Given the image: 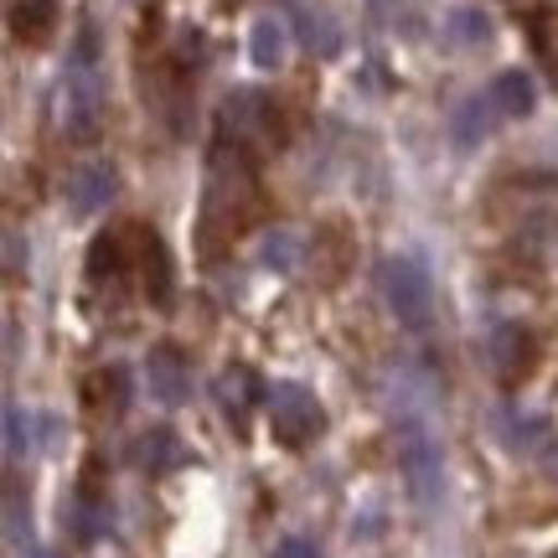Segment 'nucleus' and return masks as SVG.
<instances>
[{
    "instance_id": "obj_18",
    "label": "nucleus",
    "mask_w": 558,
    "mask_h": 558,
    "mask_svg": "<svg viewBox=\"0 0 558 558\" xmlns=\"http://www.w3.org/2000/svg\"><path fill=\"white\" fill-rule=\"evenodd\" d=\"M305 41L316 47L320 58H331V52H337V47H341L337 26H331V21H326V16H305Z\"/></svg>"
},
{
    "instance_id": "obj_15",
    "label": "nucleus",
    "mask_w": 558,
    "mask_h": 558,
    "mask_svg": "<svg viewBox=\"0 0 558 558\" xmlns=\"http://www.w3.org/2000/svg\"><path fill=\"white\" fill-rule=\"evenodd\" d=\"M104 269H109V275L124 269V233H99V239H94V248H88V275L104 279Z\"/></svg>"
},
{
    "instance_id": "obj_8",
    "label": "nucleus",
    "mask_w": 558,
    "mask_h": 558,
    "mask_svg": "<svg viewBox=\"0 0 558 558\" xmlns=\"http://www.w3.org/2000/svg\"><path fill=\"white\" fill-rule=\"evenodd\" d=\"M492 99H497V109L507 120H522V114H533L538 94H533V78H527L522 68H507V73L492 83Z\"/></svg>"
},
{
    "instance_id": "obj_1",
    "label": "nucleus",
    "mask_w": 558,
    "mask_h": 558,
    "mask_svg": "<svg viewBox=\"0 0 558 558\" xmlns=\"http://www.w3.org/2000/svg\"><path fill=\"white\" fill-rule=\"evenodd\" d=\"M383 295H388V311H393L409 331H424L429 316H435V284H429V269L418 259L383 264Z\"/></svg>"
},
{
    "instance_id": "obj_7",
    "label": "nucleus",
    "mask_w": 558,
    "mask_h": 558,
    "mask_svg": "<svg viewBox=\"0 0 558 558\" xmlns=\"http://www.w3.org/2000/svg\"><path fill=\"white\" fill-rule=\"evenodd\" d=\"M145 383H150V399L156 403H181L186 399V362L171 347H156L145 357Z\"/></svg>"
},
{
    "instance_id": "obj_20",
    "label": "nucleus",
    "mask_w": 558,
    "mask_h": 558,
    "mask_svg": "<svg viewBox=\"0 0 558 558\" xmlns=\"http://www.w3.org/2000/svg\"><path fill=\"white\" fill-rule=\"evenodd\" d=\"M5 269H11V275L21 269V233H5Z\"/></svg>"
},
{
    "instance_id": "obj_3",
    "label": "nucleus",
    "mask_w": 558,
    "mask_h": 558,
    "mask_svg": "<svg viewBox=\"0 0 558 558\" xmlns=\"http://www.w3.org/2000/svg\"><path fill=\"white\" fill-rule=\"evenodd\" d=\"M399 450H403V476H409V486H414L418 507H435L439 501V481H445V471H439V445L435 435L424 429V418L418 414H403L399 418Z\"/></svg>"
},
{
    "instance_id": "obj_6",
    "label": "nucleus",
    "mask_w": 558,
    "mask_h": 558,
    "mask_svg": "<svg viewBox=\"0 0 558 558\" xmlns=\"http://www.w3.org/2000/svg\"><path fill=\"white\" fill-rule=\"evenodd\" d=\"M497 120H507V114L497 109L492 88H486V94H471V99L456 109V120H450V130H456V145H460V150H476L481 140L497 130Z\"/></svg>"
},
{
    "instance_id": "obj_13",
    "label": "nucleus",
    "mask_w": 558,
    "mask_h": 558,
    "mask_svg": "<svg viewBox=\"0 0 558 558\" xmlns=\"http://www.w3.org/2000/svg\"><path fill=\"white\" fill-rule=\"evenodd\" d=\"M140 465H145V471H166V465H177L181 460V450H177V435H171V429H150V435L140 439Z\"/></svg>"
},
{
    "instance_id": "obj_19",
    "label": "nucleus",
    "mask_w": 558,
    "mask_h": 558,
    "mask_svg": "<svg viewBox=\"0 0 558 558\" xmlns=\"http://www.w3.org/2000/svg\"><path fill=\"white\" fill-rule=\"evenodd\" d=\"M275 558H320L316 554V543H305V538H284L275 548Z\"/></svg>"
},
{
    "instance_id": "obj_5",
    "label": "nucleus",
    "mask_w": 558,
    "mask_h": 558,
    "mask_svg": "<svg viewBox=\"0 0 558 558\" xmlns=\"http://www.w3.org/2000/svg\"><path fill=\"white\" fill-rule=\"evenodd\" d=\"M68 197H73V213L78 218H94L104 213L109 202H114V166L109 160H88L73 171V186H68Z\"/></svg>"
},
{
    "instance_id": "obj_2",
    "label": "nucleus",
    "mask_w": 558,
    "mask_h": 558,
    "mask_svg": "<svg viewBox=\"0 0 558 558\" xmlns=\"http://www.w3.org/2000/svg\"><path fill=\"white\" fill-rule=\"evenodd\" d=\"M99 73H94V32H83L78 37V52H73V62H68V114H62V124H68V135L73 140H88L94 130H99Z\"/></svg>"
},
{
    "instance_id": "obj_21",
    "label": "nucleus",
    "mask_w": 558,
    "mask_h": 558,
    "mask_svg": "<svg viewBox=\"0 0 558 558\" xmlns=\"http://www.w3.org/2000/svg\"><path fill=\"white\" fill-rule=\"evenodd\" d=\"M548 471L558 476V439H554V450H548Z\"/></svg>"
},
{
    "instance_id": "obj_14",
    "label": "nucleus",
    "mask_w": 558,
    "mask_h": 558,
    "mask_svg": "<svg viewBox=\"0 0 558 558\" xmlns=\"http://www.w3.org/2000/svg\"><path fill=\"white\" fill-rule=\"evenodd\" d=\"M445 26H450V37H456L460 47H486V37H492V26H486V16H481L476 5H456Z\"/></svg>"
},
{
    "instance_id": "obj_16",
    "label": "nucleus",
    "mask_w": 558,
    "mask_h": 558,
    "mask_svg": "<svg viewBox=\"0 0 558 558\" xmlns=\"http://www.w3.org/2000/svg\"><path fill=\"white\" fill-rule=\"evenodd\" d=\"M259 259L269 264V269H279V275H290V269L300 264V239L295 233H269L264 248H259Z\"/></svg>"
},
{
    "instance_id": "obj_12",
    "label": "nucleus",
    "mask_w": 558,
    "mask_h": 558,
    "mask_svg": "<svg viewBox=\"0 0 558 558\" xmlns=\"http://www.w3.org/2000/svg\"><path fill=\"white\" fill-rule=\"evenodd\" d=\"M83 399L94 403V409H124V403H130V378H124V367L94 373L88 388H83Z\"/></svg>"
},
{
    "instance_id": "obj_9",
    "label": "nucleus",
    "mask_w": 558,
    "mask_h": 558,
    "mask_svg": "<svg viewBox=\"0 0 558 558\" xmlns=\"http://www.w3.org/2000/svg\"><path fill=\"white\" fill-rule=\"evenodd\" d=\"M533 357H538V347H533V337L527 331H501L497 341V362H501V378L518 383L533 373Z\"/></svg>"
},
{
    "instance_id": "obj_10",
    "label": "nucleus",
    "mask_w": 558,
    "mask_h": 558,
    "mask_svg": "<svg viewBox=\"0 0 558 558\" xmlns=\"http://www.w3.org/2000/svg\"><path fill=\"white\" fill-rule=\"evenodd\" d=\"M52 21H58V0H16V11H11L21 41H47Z\"/></svg>"
},
{
    "instance_id": "obj_17",
    "label": "nucleus",
    "mask_w": 558,
    "mask_h": 558,
    "mask_svg": "<svg viewBox=\"0 0 558 558\" xmlns=\"http://www.w3.org/2000/svg\"><path fill=\"white\" fill-rule=\"evenodd\" d=\"M26 450H32V418H26L16 403H11V409H5V456L21 460Z\"/></svg>"
},
{
    "instance_id": "obj_4",
    "label": "nucleus",
    "mask_w": 558,
    "mask_h": 558,
    "mask_svg": "<svg viewBox=\"0 0 558 558\" xmlns=\"http://www.w3.org/2000/svg\"><path fill=\"white\" fill-rule=\"evenodd\" d=\"M269 418H275V435L284 439V445H305V439H316L320 424H326L316 393L300 388V383H275V388H269Z\"/></svg>"
},
{
    "instance_id": "obj_11",
    "label": "nucleus",
    "mask_w": 558,
    "mask_h": 558,
    "mask_svg": "<svg viewBox=\"0 0 558 558\" xmlns=\"http://www.w3.org/2000/svg\"><path fill=\"white\" fill-rule=\"evenodd\" d=\"M284 52H290V37H284V21L264 16L259 26H254V62H259L264 73H275V68H284Z\"/></svg>"
}]
</instances>
